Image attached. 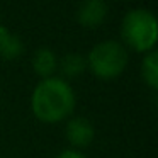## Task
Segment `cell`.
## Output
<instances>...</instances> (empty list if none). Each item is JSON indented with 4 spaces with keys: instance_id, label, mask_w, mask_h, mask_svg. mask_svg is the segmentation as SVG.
Listing matches in <instances>:
<instances>
[{
    "instance_id": "1",
    "label": "cell",
    "mask_w": 158,
    "mask_h": 158,
    "mask_svg": "<svg viewBox=\"0 0 158 158\" xmlns=\"http://www.w3.org/2000/svg\"><path fill=\"white\" fill-rule=\"evenodd\" d=\"M77 97L72 85L61 77L43 78L31 94L32 114L43 123L55 124L73 112Z\"/></svg>"
},
{
    "instance_id": "2",
    "label": "cell",
    "mask_w": 158,
    "mask_h": 158,
    "mask_svg": "<svg viewBox=\"0 0 158 158\" xmlns=\"http://www.w3.org/2000/svg\"><path fill=\"white\" fill-rule=\"evenodd\" d=\"M121 38L138 53L153 51L158 38L156 17L148 9H131L121 22Z\"/></svg>"
},
{
    "instance_id": "3",
    "label": "cell",
    "mask_w": 158,
    "mask_h": 158,
    "mask_svg": "<svg viewBox=\"0 0 158 158\" xmlns=\"http://www.w3.org/2000/svg\"><path fill=\"white\" fill-rule=\"evenodd\" d=\"M87 58V68L100 80H112L123 75L127 66V49L123 43L106 39L90 48Z\"/></svg>"
},
{
    "instance_id": "4",
    "label": "cell",
    "mask_w": 158,
    "mask_h": 158,
    "mask_svg": "<svg viewBox=\"0 0 158 158\" xmlns=\"http://www.w3.org/2000/svg\"><path fill=\"white\" fill-rule=\"evenodd\" d=\"M107 14H109V7L106 0H82L75 17L82 27L95 29L104 24Z\"/></svg>"
},
{
    "instance_id": "5",
    "label": "cell",
    "mask_w": 158,
    "mask_h": 158,
    "mask_svg": "<svg viewBox=\"0 0 158 158\" xmlns=\"http://www.w3.org/2000/svg\"><path fill=\"white\" fill-rule=\"evenodd\" d=\"M65 134H66V139L72 144L73 150H80V148L89 146L94 141L95 129H94V124L90 123L87 117L73 116V117H70L68 123H66Z\"/></svg>"
},
{
    "instance_id": "6",
    "label": "cell",
    "mask_w": 158,
    "mask_h": 158,
    "mask_svg": "<svg viewBox=\"0 0 158 158\" xmlns=\"http://www.w3.org/2000/svg\"><path fill=\"white\" fill-rule=\"evenodd\" d=\"M31 65L36 75H39L41 78H49V77H55V72L58 70V56L55 55L53 49L41 46L32 55Z\"/></svg>"
},
{
    "instance_id": "7",
    "label": "cell",
    "mask_w": 158,
    "mask_h": 158,
    "mask_svg": "<svg viewBox=\"0 0 158 158\" xmlns=\"http://www.w3.org/2000/svg\"><path fill=\"white\" fill-rule=\"evenodd\" d=\"M22 53H24V43L21 41V38L0 24V56L10 61L19 58Z\"/></svg>"
},
{
    "instance_id": "8",
    "label": "cell",
    "mask_w": 158,
    "mask_h": 158,
    "mask_svg": "<svg viewBox=\"0 0 158 158\" xmlns=\"http://www.w3.org/2000/svg\"><path fill=\"white\" fill-rule=\"evenodd\" d=\"M58 70L66 78H77L87 70V58L80 53H68L58 60Z\"/></svg>"
},
{
    "instance_id": "9",
    "label": "cell",
    "mask_w": 158,
    "mask_h": 158,
    "mask_svg": "<svg viewBox=\"0 0 158 158\" xmlns=\"http://www.w3.org/2000/svg\"><path fill=\"white\" fill-rule=\"evenodd\" d=\"M141 77L150 89H158V53L156 49L144 53L141 60Z\"/></svg>"
},
{
    "instance_id": "10",
    "label": "cell",
    "mask_w": 158,
    "mask_h": 158,
    "mask_svg": "<svg viewBox=\"0 0 158 158\" xmlns=\"http://www.w3.org/2000/svg\"><path fill=\"white\" fill-rule=\"evenodd\" d=\"M55 158H87V156H85V155H83L80 150H73V148H70V150L60 151V153L56 155Z\"/></svg>"
}]
</instances>
